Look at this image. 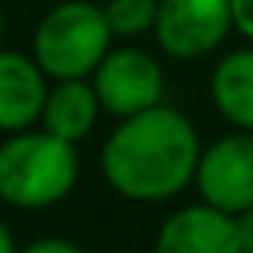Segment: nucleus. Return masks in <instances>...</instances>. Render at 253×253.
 Masks as SVG:
<instances>
[{
    "instance_id": "1",
    "label": "nucleus",
    "mask_w": 253,
    "mask_h": 253,
    "mask_svg": "<svg viewBox=\"0 0 253 253\" xmlns=\"http://www.w3.org/2000/svg\"><path fill=\"white\" fill-rule=\"evenodd\" d=\"M202 141L179 109L157 103L125 116L106 138L99 167L112 192L131 202H164L196 183Z\"/></svg>"
},
{
    "instance_id": "2",
    "label": "nucleus",
    "mask_w": 253,
    "mask_h": 253,
    "mask_svg": "<svg viewBox=\"0 0 253 253\" xmlns=\"http://www.w3.org/2000/svg\"><path fill=\"white\" fill-rule=\"evenodd\" d=\"M77 173V144L48 128L13 131L0 144V202L23 211L51 209L74 192Z\"/></svg>"
},
{
    "instance_id": "3",
    "label": "nucleus",
    "mask_w": 253,
    "mask_h": 253,
    "mask_svg": "<svg viewBox=\"0 0 253 253\" xmlns=\"http://www.w3.org/2000/svg\"><path fill=\"white\" fill-rule=\"evenodd\" d=\"M112 26L106 10L90 0H64L51 6L36 26L32 58L48 81L90 77L112 48Z\"/></svg>"
},
{
    "instance_id": "4",
    "label": "nucleus",
    "mask_w": 253,
    "mask_h": 253,
    "mask_svg": "<svg viewBox=\"0 0 253 253\" xmlns=\"http://www.w3.org/2000/svg\"><path fill=\"white\" fill-rule=\"evenodd\" d=\"M90 81L96 86L103 112H112L119 119L164 103V93H167L161 61L151 51L128 48V45L106 51V58L96 64Z\"/></svg>"
},
{
    "instance_id": "5",
    "label": "nucleus",
    "mask_w": 253,
    "mask_h": 253,
    "mask_svg": "<svg viewBox=\"0 0 253 253\" xmlns=\"http://www.w3.org/2000/svg\"><path fill=\"white\" fill-rule=\"evenodd\" d=\"M231 29V0H161L157 6V45L179 61L215 51Z\"/></svg>"
},
{
    "instance_id": "6",
    "label": "nucleus",
    "mask_w": 253,
    "mask_h": 253,
    "mask_svg": "<svg viewBox=\"0 0 253 253\" xmlns=\"http://www.w3.org/2000/svg\"><path fill=\"white\" fill-rule=\"evenodd\" d=\"M196 186L205 202L231 215L253 209V131L237 128L202 148Z\"/></svg>"
},
{
    "instance_id": "7",
    "label": "nucleus",
    "mask_w": 253,
    "mask_h": 253,
    "mask_svg": "<svg viewBox=\"0 0 253 253\" xmlns=\"http://www.w3.org/2000/svg\"><path fill=\"white\" fill-rule=\"evenodd\" d=\"M161 253H241L237 241V215L211 202L183 205L157 231Z\"/></svg>"
},
{
    "instance_id": "8",
    "label": "nucleus",
    "mask_w": 253,
    "mask_h": 253,
    "mask_svg": "<svg viewBox=\"0 0 253 253\" xmlns=\"http://www.w3.org/2000/svg\"><path fill=\"white\" fill-rule=\"evenodd\" d=\"M48 86V74L39 68L36 58L0 48V131L13 135L32 128L42 119Z\"/></svg>"
},
{
    "instance_id": "9",
    "label": "nucleus",
    "mask_w": 253,
    "mask_h": 253,
    "mask_svg": "<svg viewBox=\"0 0 253 253\" xmlns=\"http://www.w3.org/2000/svg\"><path fill=\"white\" fill-rule=\"evenodd\" d=\"M99 112L103 103L90 77H64V81H51L39 125L71 144H81L96 128Z\"/></svg>"
},
{
    "instance_id": "10",
    "label": "nucleus",
    "mask_w": 253,
    "mask_h": 253,
    "mask_svg": "<svg viewBox=\"0 0 253 253\" xmlns=\"http://www.w3.org/2000/svg\"><path fill=\"white\" fill-rule=\"evenodd\" d=\"M215 109L234 128L253 131V48L228 51L211 71Z\"/></svg>"
},
{
    "instance_id": "11",
    "label": "nucleus",
    "mask_w": 253,
    "mask_h": 253,
    "mask_svg": "<svg viewBox=\"0 0 253 253\" xmlns=\"http://www.w3.org/2000/svg\"><path fill=\"white\" fill-rule=\"evenodd\" d=\"M161 0H109L103 6L116 39H138L154 29Z\"/></svg>"
},
{
    "instance_id": "12",
    "label": "nucleus",
    "mask_w": 253,
    "mask_h": 253,
    "mask_svg": "<svg viewBox=\"0 0 253 253\" xmlns=\"http://www.w3.org/2000/svg\"><path fill=\"white\" fill-rule=\"evenodd\" d=\"M231 23L244 39L253 42V0H231Z\"/></svg>"
},
{
    "instance_id": "13",
    "label": "nucleus",
    "mask_w": 253,
    "mask_h": 253,
    "mask_svg": "<svg viewBox=\"0 0 253 253\" xmlns=\"http://www.w3.org/2000/svg\"><path fill=\"white\" fill-rule=\"evenodd\" d=\"M237 241H241V253H253V209L237 215Z\"/></svg>"
},
{
    "instance_id": "14",
    "label": "nucleus",
    "mask_w": 253,
    "mask_h": 253,
    "mask_svg": "<svg viewBox=\"0 0 253 253\" xmlns=\"http://www.w3.org/2000/svg\"><path fill=\"white\" fill-rule=\"evenodd\" d=\"M29 250L32 253H77L81 247L77 244H71V241H58V237H45V241H36V244H29Z\"/></svg>"
},
{
    "instance_id": "15",
    "label": "nucleus",
    "mask_w": 253,
    "mask_h": 253,
    "mask_svg": "<svg viewBox=\"0 0 253 253\" xmlns=\"http://www.w3.org/2000/svg\"><path fill=\"white\" fill-rule=\"evenodd\" d=\"M16 250V241H13L10 228H6V221L0 218V253H13Z\"/></svg>"
},
{
    "instance_id": "16",
    "label": "nucleus",
    "mask_w": 253,
    "mask_h": 253,
    "mask_svg": "<svg viewBox=\"0 0 253 253\" xmlns=\"http://www.w3.org/2000/svg\"><path fill=\"white\" fill-rule=\"evenodd\" d=\"M0 42H3V10H0Z\"/></svg>"
}]
</instances>
